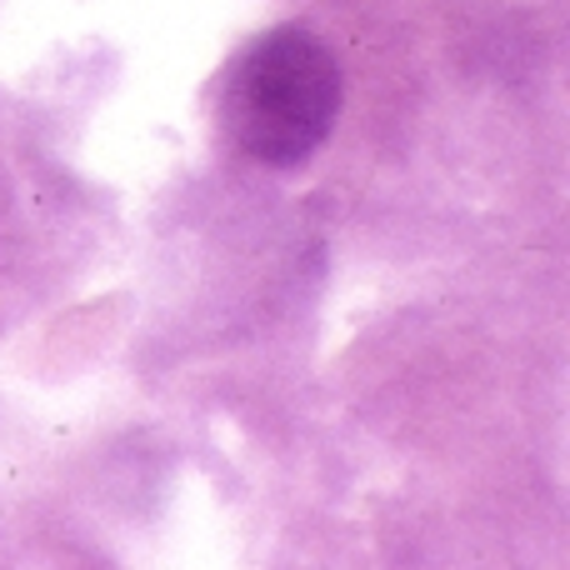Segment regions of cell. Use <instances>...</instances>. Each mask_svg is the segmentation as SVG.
<instances>
[{
    "instance_id": "obj_1",
    "label": "cell",
    "mask_w": 570,
    "mask_h": 570,
    "mask_svg": "<svg viewBox=\"0 0 570 570\" xmlns=\"http://www.w3.org/2000/svg\"><path fill=\"white\" fill-rule=\"evenodd\" d=\"M226 130L250 160L295 166L335 126L341 70L315 36L281 26L250 40L226 76Z\"/></svg>"
}]
</instances>
